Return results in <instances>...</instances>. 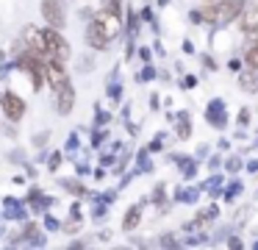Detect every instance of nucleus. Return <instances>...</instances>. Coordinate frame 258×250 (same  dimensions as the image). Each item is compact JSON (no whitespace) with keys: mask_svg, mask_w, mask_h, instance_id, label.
Returning <instances> with one entry per match:
<instances>
[{"mask_svg":"<svg viewBox=\"0 0 258 250\" xmlns=\"http://www.w3.org/2000/svg\"><path fill=\"white\" fill-rule=\"evenodd\" d=\"M39 53L50 56V59H58V61H67L70 59V42L56 31L53 25H47L45 31H39Z\"/></svg>","mask_w":258,"mask_h":250,"instance_id":"7ed1b4c3","label":"nucleus"},{"mask_svg":"<svg viewBox=\"0 0 258 250\" xmlns=\"http://www.w3.org/2000/svg\"><path fill=\"white\" fill-rule=\"evenodd\" d=\"M119 31H122V22H119V14L111 9H103L95 14V20L89 22V31H86V42L92 44V47L103 50L108 47V44L114 42V39L119 36Z\"/></svg>","mask_w":258,"mask_h":250,"instance_id":"f257e3e1","label":"nucleus"},{"mask_svg":"<svg viewBox=\"0 0 258 250\" xmlns=\"http://www.w3.org/2000/svg\"><path fill=\"white\" fill-rule=\"evenodd\" d=\"M139 209H131V214L128 217H125V222H122V228H125V231H131V228H136V222H139Z\"/></svg>","mask_w":258,"mask_h":250,"instance_id":"1a4fd4ad","label":"nucleus"},{"mask_svg":"<svg viewBox=\"0 0 258 250\" xmlns=\"http://www.w3.org/2000/svg\"><path fill=\"white\" fill-rule=\"evenodd\" d=\"M244 61H247V67H255V70H258V42H250V44H247Z\"/></svg>","mask_w":258,"mask_h":250,"instance_id":"6e6552de","label":"nucleus"},{"mask_svg":"<svg viewBox=\"0 0 258 250\" xmlns=\"http://www.w3.org/2000/svg\"><path fill=\"white\" fill-rule=\"evenodd\" d=\"M206 3H214V0H206Z\"/></svg>","mask_w":258,"mask_h":250,"instance_id":"9b49d317","label":"nucleus"},{"mask_svg":"<svg viewBox=\"0 0 258 250\" xmlns=\"http://www.w3.org/2000/svg\"><path fill=\"white\" fill-rule=\"evenodd\" d=\"M241 14H244V0H214V6L200 9V14H195V20L211 22V25H228Z\"/></svg>","mask_w":258,"mask_h":250,"instance_id":"f03ea898","label":"nucleus"},{"mask_svg":"<svg viewBox=\"0 0 258 250\" xmlns=\"http://www.w3.org/2000/svg\"><path fill=\"white\" fill-rule=\"evenodd\" d=\"M239 86L244 92H258V70L255 67H247L244 72L239 75Z\"/></svg>","mask_w":258,"mask_h":250,"instance_id":"423d86ee","label":"nucleus"},{"mask_svg":"<svg viewBox=\"0 0 258 250\" xmlns=\"http://www.w3.org/2000/svg\"><path fill=\"white\" fill-rule=\"evenodd\" d=\"M108 9L117 11V14H119V0H108Z\"/></svg>","mask_w":258,"mask_h":250,"instance_id":"9d476101","label":"nucleus"},{"mask_svg":"<svg viewBox=\"0 0 258 250\" xmlns=\"http://www.w3.org/2000/svg\"><path fill=\"white\" fill-rule=\"evenodd\" d=\"M42 14H45L47 25H53V28H61L64 22H67L64 9H61V3H58V0H45V3H42Z\"/></svg>","mask_w":258,"mask_h":250,"instance_id":"39448f33","label":"nucleus"},{"mask_svg":"<svg viewBox=\"0 0 258 250\" xmlns=\"http://www.w3.org/2000/svg\"><path fill=\"white\" fill-rule=\"evenodd\" d=\"M0 103H3V111H6V117H9L12 122L23 120V114H25V100H20L14 92H6L3 97H0Z\"/></svg>","mask_w":258,"mask_h":250,"instance_id":"20e7f679","label":"nucleus"},{"mask_svg":"<svg viewBox=\"0 0 258 250\" xmlns=\"http://www.w3.org/2000/svg\"><path fill=\"white\" fill-rule=\"evenodd\" d=\"M56 92H58V111H61V114H67V111L73 109V100H75L73 86H70V83H64V86H58Z\"/></svg>","mask_w":258,"mask_h":250,"instance_id":"0eeeda50","label":"nucleus"}]
</instances>
